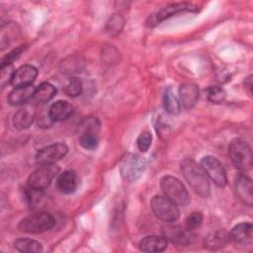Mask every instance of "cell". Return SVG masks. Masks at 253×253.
I'll return each instance as SVG.
<instances>
[{
  "label": "cell",
  "instance_id": "obj_25",
  "mask_svg": "<svg viewBox=\"0 0 253 253\" xmlns=\"http://www.w3.org/2000/svg\"><path fill=\"white\" fill-rule=\"evenodd\" d=\"M125 19L120 14H115L110 17L106 24V29L111 35H118L123 30Z\"/></svg>",
  "mask_w": 253,
  "mask_h": 253
},
{
  "label": "cell",
  "instance_id": "obj_9",
  "mask_svg": "<svg viewBox=\"0 0 253 253\" xmlns=\"http://www.w3.org/2000/svg\"><path fill=\"white\" fill-rule=\"evenodd\" d=\"M197 10H198L197 6H195L191 3H187V2L170 4L166 7L161 8L160 10L156 11L151 16H149L147 25L150 27H153L175 14L182 13V12H197Z\"/></svg>",
  "mask_w": 253,
  "mask_h": 253
},
{
  "label": "cell",
  "instance_id": "obj_7",
  "mask_svg": "<svg viewBox=\"0 0 253 253\" xmlns=\"http://www.w3.org/2000/svg\"><path fill=\"white\" fill-rule=\"evenodd\" d=\"M58 172L59 167L55 163L41 165L29 176L28 185L34 190L42 191L49 186V184L58 174Z\"/></svg>",
  "mask_w": 253,
  "mask_h": 253
},
{
  "label": "cell",
  "instance_id": "obj_31",
  "mask_svg": "<svg viewBox=\"0 0 253 253\" xmlns=\"http://www.w3.org/2000/svg\"><path fill=\"white\" fill-rule=\"evenodd\" d=\"M151 140H152V135L149 131H142L139 136L137 137L136 140V145L137 148L141 151V152H145L148 150V148L150 147L151 144Z\"/></svg>",
  "mask_w": 253,
  "mask_h": 253
},
{
  "label": "cell",
  "instance_id": "obj_5",
  "mask_svg": "<svg viewBox=\"0 0 253 253\" xmlns=\"http://www.w3.org/2000/svg\"><path fill=\"white\" fill-rule=\"evenodd\" d=\"M152 211L155 216L163 221L172 222L178 219L180 211L178 206L166 196L155 195L150 202Z\"/></svg>",
  "mask_w": 253,
  "mask_h": 253
},
{
  "label": "cell",
  "instance_id": "obj_15",
  "mask_svg": "<svg viewBox=\"0 0 253 253\" xmlns=\"http://www.w3.org/2000/svg\"><path fill=\"white\" fill-rule=\"evenodd\" d=\"M252 224L241 222L235 225L229 233V239L236 244H247L252 241Z\"/></svg>",
  "mask_w": 253,
  "mask_h": 253
},
{
  "label": "cell",
  "instance_id": "obj_13",
  "mask_svg": "<svg viewBox=\"0 0 253 253\" xmlns=\"http://www.w3.org/2000/svg\"><path fill=\"white\" fill-rule=\"evenodd\" d=\"M180 102L186 109L193 108L199 99V88L193 83H184L179 88Z\"/></svg>",
  "mask_w": 253,
  "mask_h": 253
},
{
  "label": "cell",
  "instance_id": "obj_34",
  "mask_svg": "<svg viewBox=\"0 0 253 253\" xmlns=\"http://www.w3.org/2000/svg\"><path fill=\"white\" fill-rule=\"evenodd\" d=\"M156 130L157 132L159 133V135L162 137V138H166V135H169V126L162 122L161 120L157 121V126H156Z\"/></svg>",
  "mask_w": 253,
  "mask_h": 253
},
{
  "label": "cell",
  "instance_id": "obj_22",
  "mask_svg": "<svg viewBox=\"0 0 253 253\" xmlns=\"http://www.w3.org/2000/svg\"><path fill=\"white\" fill-rule=\"evenodd\" d=\"M34 117H35L34 111L31 108H29V107H25V108L20 109L14 115L13 124H14L15 127H17L18 129L27 128L33 123Z\"/></svg>",
  "mask_w": 253,
  "mask_h": 253
},
{
  "label": "cell",
  "instance_id": "obj_8",
  "mask_svg": "<svg viewBox=\"0 0 253 253\" xmlns=\"http://www.w3.org/2000/svg\"><path fill=\"white\" fill-rule=\"evenodd\" d=\"M200 165L204 169L207 176L217 186V187H224L227 183V177L225 170L222 164L218 161L217 158L208 155L205 156L202 160Z\"/></svg>",
  "mask_w": 253,
  "mask_h": 253
},
{
  "label": "cell",
  "instance_id": "obj_1",
  "mask_svg": "<svg viewBox=\"0 0 253 253\" xmlns=\"http://www.w3.org/2000/svg\"><path fill=\"white\" fill-rule=\"evenodd\" d=\"M180 168L192 189L201 197L208 198L211 194V186L202 166L193 159L185 158L181 161Z\"/></svg>",
  "mask_w": 253,
  "mask_h": 253
},
{
  "label": "cell",
  "instance_id": "obj_2",
  "mask_svg": "<svg viewBox=\"0 0 253 253\" xmlns=\"http://www.w3.org/2000/svg\"><path fill=\"white\" fill-rule=\"evenodd\" d=\"M228 153L234 166L245 173L252 167V150L250 145L242 138L233 139L228 147Z\"/></svg>",
  "mask_w": 253,
  "mask_h": 253
},
{
  "label": "cell",
  "instance_id": "obj_16",
  "mask_svg": "<svg viewBox=\"0 0 253 253\" xmlns=\"http://www.w3.org/2000/svg\"><path fill=\"white\" fill-rule=\"evenodd\" d=\"M163 234L165 238L170 239L172 242L180 244V245H187L189 244L192 239L193 235L191 234L190 230L187 228L184 229L180 226H166L163 228Z\"/></svg>",
  "mask_w": 253,
  "mask_h": 253
},
{
  "label": "cell",
  "instance_id": "obj_33",
  "mask_svg": "<svg viewBox=\"0 0 253 253\" xmlns=\"http://www.w3.org/2000/svg\"><path fill=\"white\" fill-rule=\"evenodd\" d=\"M13 74H14V71L11 65H6L1 67V86L2 87H4L8 83L11 84Z\"/></svg>",
  "mask_w": 253,
  "mask_h": 253
},
{
  "label": "cell",
  "instance_id": "obj_23",
  "mask_svg": "<svg viewBox=\"0 0 253 253\" xmlns=\"http://www.w3.org/2000/svg\"><path fill=\"white\" fill-rule=\"evenodd\" d=\"M14 247L24 253H32V252H42V246L40 242L31 239V238H19L14 242Z\"/></svg>",
  "mask_w": 253,
  "mask_h": 253
},
{
  "label": "cell",
  "instance_id": "obj_26",
  "mask_svg": "<svg viewBox=\"0 0 253 253\" xmlns=\"http://www.w3.org/2000/svg\"><path fill=\"white\" fill-rule=\"evenodd\" d=\"M82 89H83L82 82L77 77L69 78L64 85V92L67 96H70V97L79 96L82 92Z\"/></svg>",
  "mask_w": 253,
  "mask_h": 253
},
{
  "label": "cell",
  "instance_id": "obj_14",
  "mask_svg": "<svg viewBox=\"0 0 253 253\" xmlns=\"http://www.w3.org/2000/svg\"><path fill=\"white\" fill-rule=\"evenodd\" d=\"M78 176L73 170H66L56 179V187L63 194L73 193L78 186Z\"/></svg>",
  "mask_w": 253,
  "mask_h": 253
},
{
  "label": "cell",
  "instance_id": "obj_21",
  "mask_svg": "<svg viewBox=\"0 0 253 253\" xmlns=\"http://www.w3.org/2000/svg\"><path fill=\"white\" fill-rule=\"evenodd\" d=\"M229 239V234L223 230H216L208 235L205 241V246L210 250H216L226 245Z\"/></svg>",
  "mask_w": 253,
  "mask_h": 253
},
{
  "label": "cell",
  "instance_id": "obj_12",
  "mask_svg": "<svg viewBox=\"0 0 253 253\" xmlns=\"http://www.w3.org/2000/svg\"><path fill=\"white\" fill-rule=\"evenodd\" d=\"M37 76H38V69L35 66L31 64L22 65L21 67H19L14 71V74L11 80V85L14 88L32 85V83L36 80Z\"/></svg>",
  "mask_w": 253,
  "mask_h": 253
},
{
  "label": "cell",
  "instance_id": "obj_20",
  "mask_svg": "<svg viewBox=\"0 0 253 253\" xmlns=\"http://www.w3.org/2000/svg\"><path fill=\"white\" fill-rule=\"evenodd\" d=\"M56 93L55 87L48 83V82H42L35 89L33 101L35 103H46L49 100H51Z\"/></svg>",
  "mask_w": 253,
  "mask_h": 253
},
{
  "label": "cell",
  "instance_id": "obj_3",
  "mask_svg": "<svg viewBox=\"0 0 253 253\" xmlns=\"http://www.w3.org/2000/svg\"><path fill=\"white\" fill-rule=\"evenodd\" d=\"M160 187L164 195L177 206L185 207L190 203V196L183 183L173 176H164L160 180Z\"/></svg>",
  "mask_w": 253,
  "mask_h": 253
},
{
  "label": "cell",
  "instance_id": "obj_18",
  "mask_svg": "<svg viewBox=\"0 0 253 253\" xmlns=\"http://www.w3.org/2000/svg\"><path fill=\"white\" fill-rule=\"evenodd\" d=\"M73 113L72 105L63 100L54 102L48 109V116L52 122H60L68 119Z\"/></svg>",
  "mask_w": 253,
  "mask_h": 253
},
{
  "label": "cell",
  "instance_id": "obj_19",
  "mask_svg": "<svg viewBox=\"0 0 253 253\" xmlns=\"http://www.w3.org/2000/svg\"><path fill=\"white\" fill-rule=\"evenodd\" d=\"M167 247L165 237L157 235H149L139 242V249L143 252H161Z\"/></svg>",
  "mask_w": 253,
  "mask_h": 253
},
{
  "label": "cell",
  "instance_id": "obj_11",
  "mask_svg": "<svg viewBox=\"0 0 253 253\" xmlns=\"http://www.w3.org/2000/svg\"><path fill=\"white\" fill-rule=\"evenodd\" d=\"M234 188L237 198L246 206L251 207L253 204V184L252 180L244 173L238 174L235 178Z\"/></svg>",
  "mask_w": 253,
  "mask_h": 253
},
{
  "label": "cell",
  "instance_id": "obj_10",
  "mask_svg": "<svg viewBox=\"0 0 253 253\" xmlns=\"http://www.w3.org/2000/svg\"><path fill=\"white\" fill-rule=\"evenodd\" d=\"M68 151L65 143L57 142L40 149L36 154V162L39 165L53 164L63 158Z\"/></svg>",
  "mask_w": 253,
  "mask_h": 253
},
{
  "label": "cell",
  "instance_id": "obj_24",
  "mask_svg": "<svg viewBox=\"0 0 253 253\" xmlns=\"http://www.w3.org/2000/svg\"><path fill=\"white\" fill-rule=\"evenodd\" d=\"M163 105H164V110L168 114L178 115L180 113V110H181L180 103L170 88H167L164 92Z\"/></svg>",
  "mask_w": 253,
  "mask_h": 253
},
{
  "label": "cell",
  "instance_id": "obj_4",
  "mask_svg": "<svg viewBox=\"0 0 253 253\" xmlns=\"http://www.w3.org/2000/svg\"><path fill=\"white\" fill-rule=\"evenodd\" d=\"M55 224L54 217L47 212L33 213L23 218L18 227L27 233H42L51 229Z\"/></svg>",
  "mask_w": 253,
  "mask_h": 253
},
{
  "label": "cell",
  "instance_id": "obj_27",
  "mask_svg": "<svg viewBox=\"0 0 253 253\" xmlns=\"http://www.w3.org/2000/svg\"><path fill=\"white\" fill-rule=\"evenodd\" d=\"M78 127L81 131V133L84 132H92V133H97L100 128V122L98 121L97 118H92L88 117L83 119L79 125Z\"/></svg>",
  "mask_w": 253,
  "mask_h": 253
},
{
  "label": "cell",
  "instance_id": "obj_35",
  "mask_svg": "<svg viewBox=\"0 0 253 253\" xmlns=\"http://www.w3.org/2000/svg\"><path fill=\"white\" fill-rule=\"evenodd\" d=\"M252 76H248L246 79H245V87L248 89V92L249 94H251V89H252Z\"/></svg>",
  "mask_w": 253,
  "mask_h": 253
},
{
  "label": "cell",
  "instance_id": "obj_30",
  "mask_svg": "<svg viewBox=\"0 0 253 253\" xmlns=\"http://www.w3.org/2000/svg\"><path fill=\"white\" fill-rule=\"evenodd\" d=\"M203 221V214L201 211H193L191 212L185 219L186 228L190 231L198 228Z\"/></svg>",
  "mask_w": 253,
  "mask_h": 253
},
{
  "label": "cell",
  "instance_id": "obj_6",
  "mask_svg": "<svg viewBox=\"0 0 253 253\" xmlns=\"http://www.w3.org/2000/svg\"><path fill=\"white\" fill-rule=\"evenodd\" d=\"M145 160L137 154L126 153L120 161V172L127 182L137 180L145 169Z\"/></svg>",
  "mask_w": 253,
  "mask_h": 253
},
{
  "label": "cell",
  "instance_id": "obj_17",
  "mask_svg": "<svg viewBox=\"0 0 253 253\" xmlns=\"http://www.w3.org/2000/svg\"><path fill=\"white\" fill-rule=\"evenodd\" d=\"M35 87L32 85L23 86V87H16L14 88L8 95V103L13 106H19L26 104L34 97Z\"/></svg>",
  "mask_w": 253,
  "mask_h": 253
},
{
  "label": "cell",
  "instance_id": "obj_28",
  "mask_svg": "<svg viewBox=\"0 0 253 253\" xmlns=\"http://www.w3.org/2000/svg\"><path fill=\"white\" fill-rule=\"evenodd\" d=\"M79 143L83 148L87 150H94L99 144V138L97 136V133L84 132L81 133L79 137Z\"/></svg>",
  "mask_w": 253,
  "mask_h": 253
},
{
  "label": "cell",
  "instance_id": "obj_29",
  "mask_svg": "<svg viewBox=\"0 0 253 253\" xmlns=\"http://www.w3.org/2000/svg\"><path fill=\"white\" fill-rule=\"evenodd\" d=\"M208 99L213 104H220L225 99V91L223 88L218 86H211L207 90Z\"/></svg>",
  "mask_w": 253,
  "mask_h": 253
},
{
  "label": "cell",
  "instance_id": "obj_32",
  "mask_svg": "<svg viewBox=\"0 0 253 253\" xmlns=\"http://www.w3.org/2000/svg\"><path fill=\"white\" fill-rule=\"evenodd\" d=\"M25 49V45H21L16 47L15 49H13L12 51H10L9 53H7L1 60V67L2 66H6V65H11L12 62L19 57V55L23 52V50Z\"/></svg>",
  "mask_w": 253,
  "mask_h": 253
}]
</instances>
